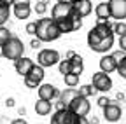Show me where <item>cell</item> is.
I'll list each match as a JSON object with an SVG mask.
<instances>
[{"mask_svg": "<svg viewBox=\"0 0 126 124\" xmlns=\"http://www.w3.org/2000/svg\"><path fill=\"white\" fill-rule=\"evenodd\" d=\"M88 45L91 51L102 54L110 51L114 45V25L98 19L96 25L88 32Z\"/></svg>", "mask_w": 126, "mask_h": 124, "instance_id": "obj_1", "label": "cell"}, {"mask_svg": "<svg viewBox=\"0 0 126 124\" xmlns=\"http://www.w3.org/2000/svg\"><path fill=\"white\" fill-rule=\"evenodd\" d=\"M61 30L53 18H42L37 21V39L42 42H53L61 37Z\"/></svg>", "mask_w": 126, "mask_h": 124, "instance_id": "obj_2", "label": "cell"}, {"mask_svg": "<svg viewBox=\"0 0 126 124\" xmlns=\"http://www.w3.org/2000/svg\"><path fill=\"white\" fill-rule=\"evenodd\" d=\"M2 53H4V58L12 59V61H18L19 58H23L25 45H23V42H21L18 37L12 35V37L2 45Z\"/></svg>", "mask_w": 126, "mask_h": 124, "instance_id": "obj_3", "label": "cell"}, {"mask_svg": "<svg viewBox=\"0 0 126 124\" xmlns=\"http://www.w3.org/2000/svg\"><path fill=\"white\" fill-rule=\"evenodd\" d=\"M60 53L56 49H40L39 54H37V63L42 65L44 68L47 67H54L60 63Z\"/></svg>", "mask_w": 126, "mask_h": 124, "instance_id": "obj_4", "label": "cell"}, {"mask_svg": "<svg viewBox=\"0 0 126 124\" xmlns=\"http://www.w3.org/2000/svg\"><path fill=\"white\" fill-rule=\"evenodd\" d=\"M77 121H79V115L74 114L68 107L58 108L54 115L51 117V124H77Z\"/></svg>", "mask_w": 126, "mask_h": 124, "instance_id": "obj_5", "label": "cell"}, {"mask_svg": "<svg viewBox=\"0 0 126 124\" xmlns=\"http://www.w3.org/2000/svg\"><path fill=\"white\" fill-rule=\"evenodd\" d=\"M51 16H53L54 21L72 18L74 16V4L72 2H58V4H54V7L51 11Z\"/></svg>", "mask_w": 126, "mask_h": 124, "instance_id": "obj_6", "label": "cell"}, {"mask_svg": "<svg viewBox=\"0 0 126 124\" xmlns=\"http://www.w3.org/2000/svg\"><path fill=\"white\" fill-rule=\"evenodd\" d=\"M91 84L96 87L98 91H102V93H107V91L112 89V79H110L109 73L103 72V70H100V72H96V73H93V81H91Z\"/></svg>", "mask_w": 126, "mask_h": 124, "instance_id": "obj_7", "label": "cell"}, {"mask_svg": "<svg viewBox=\"0 0 126 124\" xmlns=\"http://www.w3.org/2000/svg\"><path fill=\"white\" fill-rule=\"evenodd\" d=\"M110 16L116 21H123L126 18V0H109Z\"/></svg>", "mask_w": 126, "mask_h": 124, "instance_id": "obj_8", "label": "cell"}, {"mask_svg": "<svg viewBox=\"0 0 126 124\" xmlns=\"http://www.w3.org/2000/svg\"><path fill=\"white\" fill-rule=\"evenodd\" d=\"M68 108H70L74 114H77V115H88L91 105H89V101H88L86 96H77V98L68 105Z\"/></svg>", "mask_w": 126, "mask_h": 124, "instance_id": "obj_9", "label": "cell"}, {"mask_svg": "<svg viewBox=\"0 0 126 124\" xmlns=\"http://www.w3.org/2000/svg\"><path fill=\"white\" fill-rule=\"evenodd\" d=\"M121 114H123L121 105H119L117 101H114V100H112V103H109V105L103 108V117H105V121H109V122L119 121V119H121Z\"/></svg>", "mask_w": 126, "mask_h": 124, "instance_id": "obj_10", "label": "cell"}, {"mask_svg": "<svg viewBox=\"0 0 126 124\" xmlns=\"http://www.w3.org/2000/svg\"><path fill=\"white\" fill-rule=\"evenodd\" d=\"M77 96H81V93H79V89H75V87H67L65 91L60 95V101H58V108H65V107H68Z\"/></svg>", "mask_w": 126, "mask_h": 124, "instance_id": "obj_11", "label": "cell"}, {"mask_svg": "<svg viewBox=\"0 0 126 124\" xmlns=\"http://www.w3.org/2000/svg\"><path fill=\"white\" fill-rule=\"evenodd\" d=\"M61 93H58V89L53 84H40L39 86V98L40 100H47V101H53L56 96H60Z\"/></svg>", "mask_w": 126, "mask_h": 124, "instance_id": "obj_12", "label": "cell"}, {"mask_svg": "<svg viewBox=\"0 0 126 124\" xmlns=\"http://www.w3.org/2000/svg\"><path fill=\"white\" fill-rule=\"evenodd\" d=\"M33 59L32 58H19L18 61H14V68H16V72H18L21 77H26L28 73H30V70L33 68Z\"/></svg>", "mask_w": 126, "mask_h": 124, "instance_id": "obj_13", "label": "cell"}, {"mask_svg": "<svg viewBox=\"0 0 126 124\" xmlns=\"http://www.w3.org/2000/svg\"><path fill=\"white\" fill-rule=\"evenodd\" d=\"M93 11V4L91 0H77L74 2V14H79V16H89Z\"/></svg>", "mask_w": 126, "mask_h": 124, "instance_id": "obj_14", "label": "cell"}, {"mask_svg": "<svg viewBox=\"0 0 126 124\" xmlns=\"http://www.w3.org/2000/svg\"><path fill=\"white\" fill-rule=\"evenodd\" d=\"M100 70H103L107 73H112L117 70V61L114 59L112 54H103L100 58Z\"/></svg>", "mask_w": 126, "mask_h": 124, "instance_id": "obj_15", "label": "cell"}, {"mask_svg": "<svg viewBox=\"0 0 126 124\" xmlns=\"http://www.w3.org/2000/svg\"><path fill=\"white\" fill-rule=\"evenodd\" d=\"M94 14H96V18L100 21H109L110 16V7H109V2H100L96 7H94Z\"/></svg>", "mask_w": 126, "mask_h": 124, "instance_id": "obj_16", "label": "cell"}, {"mask_svg": "<svg viewBox=\"0 0 126 124\" xmlns=\"http://www.w3.org/2000/svg\"><path fill=\"white\" fill-rule=\"evenodd\" d=\"M44 75H46V73H44V67L37 63V65H33V68L30 70V73H28L26 77H28V79H32L33 82L40 84V82L44 81Z\"/></svg>", "mask_w": 126, "mask_h": 124, "instance_id": "obj_17", "label": "cell"}, {"mask_svg": "<svg viewBox=\"0 0 126 124\" xmlns=\"http://www.w3.org/2000/svg\"><path fill=\"white\" fill-rule=\"evenodd\" d=\"M12 12H14V16L18 19H28L30 12H32V7L30 5H18V4H14L12 5Z\"/></svg>", "mask_w": 126, "mask_h": 124, "instance_id": "obj_18", "label": "cell"}, {"mask_svg": "<svg viewBox=\"0 0 126 124\" xmlns=\"http://www.w3.org/2000/svg\"><path fill=\"white\" fill-rule=\"evenodd\" d=\"M51 108H53V105H51V101H47V100H40L39 98V101H35V112H37V115H49L51 114Z\"/></svg>", "mask_w": 126, "mask_h": 124, "instance_id": "obj_19", "label": "cell"}, {"mask_svg": "<svg viewBox=\"0 0 126 124\" xmlns=\"http://www.w3.org/2000/svg\"><path fill=\"white\" fill-rule=\"evenodd\" d=\"M61 33H70V32H75V25H74V16L72 18H67V19H61V21H56Z\"/></svg>", "mask_w": 126, "mask_h": 124, "instance_id": "obj_20", "label": "cell"}, {"mask_svg": "<svg viewBox=\"0 0 126 124\" xmlns=\"http://www.w3.org/2000/svg\"><path fill=\"white\" fill-rule=\"evenodd\" d=\"M70 61H72V73L81 75V73L84 72V61H82V58L77 54V56H75V58H72Z\"/></svg>", "mask_w": 126, "mask_h": 124, "instance_id": "obj_21", "label": "cell"}, {"mask_svg": "<svg viewBox=\"0 0 126 124\" xmlns=\"http://www.w3.org/2000/svg\"><path fill=\"white\" fill-rule=\"evenodd\" d=\"M96 91H98V89L94 87L93 84H82L81 87H79V93H81V96H86V98L93 96V95H94Z\"/></svg>", "mask_w": 126, "mask_h": 124, "instance_id": "obj_22", "label": "cell"}, {"mask_svg": "<svg viewBox=\"0 0 126 124\" xmlns=\"http://www.w3.org/2000/svg\"><path fill=\"white\" fill-rule=\"evenodd\" d=\"M79 77L81 75H77V73H67V75H63V81H65V84L68 87H77L79 86Z\"/></svg>", "mask_w": 126, "mask_h": 124, "instance_id": "obj_23", "label": "cell"}, {"mask_svg": "<svg viewBox=\"0 0 126 124\" xmlns=\"http://www.w3.org/2000/svg\"><path fill=\"white\" fill-rule=\"evenodd\" d=\"M58 68H60V73L63 75H67V73H72V61L70 59H61L60 63H58Z\"/></svg>", "mask_w": 126, "mask_h": 124, "instance_id": "obj_24", "label": "cell"}, {"mask_svg": "<svg viewBox=\"0 0 126 124\" xmlns=\"http://www.w3.org/2000/svg\"><path fill=\"white\" fill-rule=\"evenodd\" d=\"M9 14H11V7H7L0 2V26H4V23L9 19Z\"/></svg>", "mask_w": 126, "mask_h": 124, "instance_id": "obj_25", "label": "cell"}, {"mask_svg": "<svg viewBox=\"0 0 126 124\" xmlns=\"http://www.w3.org/2000/svg\"><path fill=\"white\" fill-rule=\"evenodd\" d=\"M11 37H12V33L9 32V30H7L5 26H0V45H4Z\"/></svg>", "mask_w": 126, "mask_h": 124, "instance_id": "obj_26", "label": "cell"}, {"mask_svg": "<svg viewBox=\"0 0 126 124\" xmlns=\"http://www.w3.org/2000/svg\"><path fill=\"white\" fill-rule=\"evenodd\" d=\"M114 33H117L119 37L126 33V23H124V21H117V23L114 25Z\"/></svg>", "mask_w": 126, "mask_h": 124, "instance_id": "obj_27", "label": "cell"}, {"mask_svg": "<svg viewBox=\"0 0 126 124\" xmlns=\"http://www.w3.org/2000/svg\"><path fill=\"white\" fill-rule=\"evenodd\" d=\"M33 11L37 12V14H44L46 11H47V2L46 0H40L39 4H35V7H33Z\"/></svg>", "mask_w": 126, "mask_h": 124, "instance_id": "obj_28", "label": "cell"}, {"mask_svg": "<svg viewBox=\"0 0 126 124\" xmlns=\"http://www.w3.org/2000/svg\"><path fill=\"white\" fill-rule=\"evenodd\" d=\"M112 56H114V59L117 61V65H119L121 61L126 58V51H123V49H119V51H114V53H112Z\"/></svg>", "mask_w": 126, "mask_h": 124, "instance_id": "obj_29", "label": "cell"}, {"mask_svg": "<svg viewBox=\"0 0 126 124\" xmlns=\"http://www.w3.org/2000/svg\"><path fill=\"white\" fill-rule=\"evenodd\" d=\"M117 73L123 77V79H126V58H124L121 63L117 65Z\"/></svg>", "mask_w": 126, "mask_h": 124, "instance_id": "obj_30", "label": "cell"}, {"mask_svg": "<svg viewBox=\"0 0 126 124\" xmlns=\"http://www.w3.org/2000/svg\"><path fill=\"white\" fill-rule=\"evenodd\" d=\"M26 33L28 35H37V23H28L26 25Z\"/></svg>", "mask_w": 126, "mask_h": 124, "instance_id": "obj_31", "label": "cell"}, {"mask_svg": "<svg viewBox=\"0 0 126 124\" xmlns=\"http://www.w3.org/2000/svg\"><path fill=\"white\" fill-rule=\"evenodd\" d=\"M96 103H98V107H102V108H105V107H107L109 103H112V100H109L107 96H100Z\"/></svg>", "mask_w": 126, "mask_h": 124, "instance_id": "obj_32", "label": "cell"}, {"mask_svg": "<svg viewBox=\"0 0 126 124\" xmlns=\"http://www.w3.org/2000/svg\"><path fill=\"white\" fill-rule=\"evenodd\" d=\"M23 79H25V86H26V87H30V89H37V87L40 86V84L33 82L32 79H28V77H23Z\"/></svg>", "mask_w": 126, "mask_h": 124, "instance_id": "obj_33", "label": "cell"}, {"mask_svg": "<svg viewBox=\"0 0 126 124\" xmlns=\"http://www.w3.org/2000/svg\"><path fill=\"white\" fill-rule=\"evenodd\" d=\"M119 49H123V51H126V33L119 37Z\"/></svg>", "mask_w": 126, "mask_h": 124, "instance_id": "obj_34", "label": "cell"}, {"mask_svg": "<svg viewBox=\"0 0 126 124\" xmlns=\"http://www.w3.org/2000/svg\"><path fill=\"white\" fill-rule=\"evenodd\" d=\"M77 124H91V121H89L86 115H79V121H77Z\"/></svg>", "mask_w": 126, "mask_h": 124, "instance_id": "obj_35", "label": "cell"}, {"mask_svg": "<svg viewBox=\"0 0 126 124\" xmlns=\"http://www.w3.org/2000/svg\"><path fill=\"white\" fill-rule=\"evenodd\" d=\"M40 44H42V40H40V39H33L30 45H32L33 49H39V47H40Z\"/></svg>", "mask_w": 126, "mask_h": 124, "instance_id": "obj_36", "label": "cell"}, {"mask_svg": "<svg viewBox=\"0 0 126 124\" xmlns=\"http://www.w3.org/2000/svg\"><path fill=\"white\" fill-rule=\"evenodd\" d=\"M0 2H2L4 5H7V7H12L16 4V0H0Z\"/></svg>", "mask_w": 126, "mask_h": 124, "instance_id": "obj_37", "label": "cell"}, {"mask_svg": "<svg viewBox=\"0 0 126 124\" xmlns=\"http://www.w3.org/2000/svg\"><path fill=\"white\" fill-rule=\"evenodd\" d=\"M11 124H28L23 117H19V119H14V121H11Z\"/></svg>", "mask_w": 126, "mask_h": 124, "instance_id": "obj_38", "label": "cell"}, {"mask_svg": "<svg viewBox=\"0 0 126 124\" xmlns=\"http://www.w3.org/2000/svg\"><path fill=\"white\" fill-rule=\"evenodd\" d=\"M75 56H77V53H74V51H68V53L65 54V58H67V59H72V58H75Z\"/></svg>", "mask_w": 126, "mask_h": 124, "instance_id": "obj_39", "label": "cell"}, {"mask_svg": "<svg viewBox=\"0 0 126 124\" xmlns=\"http://www.w3.org/2000/svg\"><path fill=\"white\" fill-rule=\"evenodd\" d=\"M14 103H16L14 98H7V100H5V107H14Z\"/></svg>", "mask_w": 126, "mask_h": 124, "instance_id": "obj_40", "label": "cell"}, {"mask_svg": "<svg viewBox=\"0 0 126 124\" xmlns=\"http://www.w3.org/2000/svg\"><path fill=\"white\" fill-rule=\"evenodd\" d=\"M18 5H30V0H16Z\"/></svg>", "mask_w": 126, "mask_h": 124, "instance_id": "obj_41", "label": "cell"}, {"mask_svg": "<svg viewBox=\"0 0 126 124\" xmlns=\"http://www.w3.org/2000/svg\"><path fill=\"white\" fill-rule=\"evenodd\" d=\"M91 124H98V119H96V117H93V121H91Z\"/></svg>", "mask_w": 126, "mask_h": 124, "instance_id": "obj_42", "label": "cell"}, {"mask_svg": "<svg viewBox=\"0 0 126 124\" xmlns=\"http://www.w3.org/2000/svg\"><path fill=\"white\" fill-rule=\"evenodd\" d=\"M0 56H4V53H2V45H0Z\"/></svg>", "mask_w": 126, "mask_h": 124, "instance_id": "obj_43", "label": "cell"}, {"mask_svg": "<svg viewBox=\"0 0 126 124\" xmlns=\"http://www.w3.org/2000/svg\"><path fill=\"white\" fill-rule=\"evenodd\" d=\"M58 2H70V0H58Z\"/></svg>", "mask_w": 126, "mask_h": 124, "instance_id": "obj_44", "label": "cell"}, {"mask_svg": "<svg viewBox=\"0 0 126 124\" xmlns=\"http://www.w3.org/2000/svg\"><path fill=\"white\" fill-rule=\"evenodd\" d=\"M70 2H72V4H74V2H77V0H70Z\"/></svg>", "mask_w": 126, "mask_h": 124, "instance_id": "obj_45", "label": "cell"}, {"mask_svg": "<svg viewBox=\"0 0 126 124\" xmlns=\"http://www.w3.org/2000/svg\"><path fill=\"white\" fill-rule=\"evenodd\" d=\"M46 2H47V0H46Z\"/></svg>", "mask_w": 126, "mask_h": 124, "instance_id": "obj_46", "label": "cell"}]
</instances>
